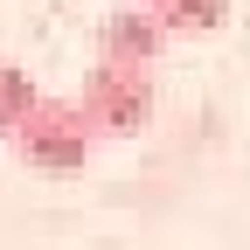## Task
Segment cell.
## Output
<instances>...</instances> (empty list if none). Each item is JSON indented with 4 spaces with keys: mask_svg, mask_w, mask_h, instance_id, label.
<instances>
[{
    "mask_svg": "<svg viewBox=\"0 0 250 250\" xmlns=\"http://www.w3.org/2000/svg\"><path fill=\"white\" fill-rule=\"evenodd\" d=\"M90 118L77 98H35V111L21 118V132H14V153L28 167H42V174H77L90 160Z\"/></svg>",
    "mask_w": 250,
    "mask_h": 250,
    "instance_id": "cell-1",
    "label": "cell"
},
{
    "mask_svg": "<svg viewBox=\"0 0 250 250\" xmlns=\"http://www.w3.org/2000/svg\"><path fill=\"white\" fill-rule=\"evenodd\" d=\"M83 118L90 132H111V139H132L139 125L153 118V83L146 70H125V62H98V70L83 77Z\"/></svg>",
    "mask_w": 250,
    "mask_h": 250,
    "instance_id": "cell-2",
    "label": "cell"
},
{
    "mask_svg": "<svg viewBox=\"0 0 250 250\" xmlns=\"http://www.w3.org/2000/svg\"><path fill=\"white\" fill-rule=\"evenodd\" d=\"M167 49V28L153 21V7H118L98 35V62H125V70H153V56Z\"/></svg>",
    "mask_w": 250,
    "mask_h": 250,
    "instance_id": "cell-3",
    "label": "cell"
},
{
    "mask_svg": "<svg viewBox=\"0 0 250 250\" xmlns=\"http://www.w3.org/2000/svg\"><path fill=\"white\" fill-rule=\"evenodd\" d=\"M146 7L167 35H208V28H223L229 0H146Z\"/></svg>",
    "mask_w": 250,
    "mask_h": 250,
    "instance_id": "cell-4",
    "label": "cell"
},
{
    "mask_svg": "<svg viewBox=\"0 0 250 250\" xmlns=\"http://www.w3.org/2000/svg\"><path fill=\"white\" fill-rule=\"evenodd\" d=\"M35 111V83H28V70H14V62H0V132H21V118Z\"/></svg>",
    "mask_w": 250,
    "mask_h": 250,
    "instance_id": "cell-5",
    "label": "cell"
}]
</instances>
